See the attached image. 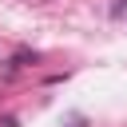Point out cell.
<instances>
[{
    "mask_svg": "<svg viewBox=\"0 0 127 127\" xmlns=\"http://www.w3.org/2000/svg\"><path fill=\"white\" fill-rule=\"evenodd\" d=\"M111 16H127V0H119V4L111 8Z\"/></svg>",
    "mask_w": 127,
    "mask_h": 127,
    "instance_id": "3",
    "label": "cell"
},
{
    "mask_svg": "<svg viewBox=\"0 0 127 127\" xmlns=\"http://www.w3.org/2000/svg\"><path fill=\"white\" fill-rule=\"evenodd\" d=\"M36 4H52V0H36Z\"/></svg>",
    "mask_w": 127,
    "mask_h": 127,
    "instance_id": "5",
    "label": "cell"
},
{
    "mask_svg": "<svg viewBox=\"0 0 127 127\" xmlns=\"http://www.w3.org/2000/svg\"><path fill=\"white\" fill-rule=\"evenodd\" d=\"M71 127H83V115H75V119H71Z\"/></svg>",
    "mask_w": 127,
    "mask_h": 127,
    "instance_id": "4",
    "label": "cell"
},
{
    "mask_svg": "<svg viewBox=\"0 0 127 127\" xmlns=\"http://www.w3.org/2000/svg\"><path fill=\"white\" fill-rule=\"evenodd\" d=\"M0 127H20V119L16 115H0Z\"/></svg>",
    "mask_w": 127,
    "mask_h": 127,
    "instance_id": "2",
    "label": "cell"
},
{
    "mask_svg": "<svg viewBox=\"0 0 127 127\" xmlns=\"http://www.w3.org/2000/svg\"><path fill=\"white\" fill-rule=\"evenodd\" d=\"M32 64H40V52L20 48V52H12V56H8V75H12V71H20V67H32Z\"/></svg>",
    "mask_w": 127,
    "mask_h": 127,
    "instance_id": "1",
    "label": "cell"
}]
</instances>
